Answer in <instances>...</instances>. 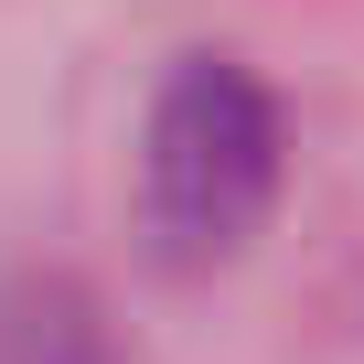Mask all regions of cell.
Returning <instances> with one entry per match:
<instances>
[{
	"label": "cell",
	"instance_id": "obj_1",
	"mask_svg": "<svg viewBox=\"0 0 364 364\" xmlns=\"http://www.w3.org/2000/svg\"><path fill=\"white\" fill-rule=\"evenodd\" d=\"M279 204V97L236 54H182L139 129V225L171 268L236 257Z\"/></svg>",
	"mask_w": 364,
	"mask_h": 364
},
{
	"label": "cell",
	"instance_id": "obj_2",
	"mask_svg": "<svg viewBox=\"0 0 364 364\" xmlns=\"http://www.w3.org/2000/svg\"><path fill=\"white\" fill-rule=\"evenodd\" d=\"M0 364H107V321L75 279H11L0 289Z\"/></svg>",
	"mask_w": 364,
	"mask_h": 364
}]
</instances>
